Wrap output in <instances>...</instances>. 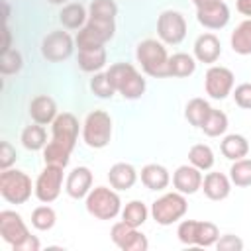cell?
<instances>
[{
  "label": "cell",
  "mask_w": 251,
  "mask_h": 251,
  "mask_svg": "<svg viewBox=\"0 0 251 251\" xmlns=\"http://www.w3.org/2000/svg\"><path fill=\"white\" fill-rule=\"evenodd\" d=\"M73 49H75V41L63 29H55L47 33L41 41V55L51 63H61L69 59L73 55Z\"/></svg>",
  "instance_id": "13"
},
{
  "label": "cell",
  "mask_w": 251,
  "mask_h": 251,
  "mask_svg": "<svg viewBox=\"0 0 251 251\" xmlns=\"http://www.w3.org/2000/svg\"><path fill=\"white\" fill-rule=\"evenodd\" d=\"M220 149H222V155H224L226 159L237 161V159H243V157L249 153V143H247V139H245L243 135H239V133H229V135L224 137Z\"/></svg>",
  "instance_id": "25"
},
{
  "label": "cell",
  "mask_w": 251,
  "mask_h": 251,
  "mask_svg": "<svg viewBox=\"0 0 251 251\" xmlns=\"http://www.w3.org/2000/svg\"><path fill=\"white\" fill-rule=\"evenodd\" d=\"M229 180L235 186H251V159H237L229 169Z\"/></svg>",
  "instance_id": "34"
},
{
  "label": "cell",
  "mask_w": 251,
  "mask_h": 251,
  "mask_svg": "<svg viewBox=\"0 0 251 251\" xmlns=\"http://www.w3.org/2000/svg\"><path fill=\"white\" fill-rule=\"evenodd\" d=\"M22 145L29 151H39L47 145V133H45V127L41 124H33V126H27L24 127L22 131Z\"/></svg>",
  "instance_id": "29"
},
{
  "label": "cell",
  "mask_w": 251,
  "mask_h": 251,
  "mask_svg": "<svg viewBox=\"0 0 251 251\" xmlns=\"http://www.w3.org/2000/svg\"><path fill=\"white\" fill-rule=\"evenodd\" d=\"M157 35L167 45H178L186 35V20L176 10H165L157 20Z\"/></svg>",
  "instance_id": "12"
},
{
  "label": "cell",
  "mask_w": 251,
  "mask_h": 251,
  "mask_svg": "<svg viewBox=\"0 0 251 251\" xmlns=\"http://www.w3.org/2000/svg\"><path fill=\"white\" fill-rule=\"evenodd\" d=\"M235 8H237L239 14L247 16V18L251 20V0H237V2H235Z\"/></svg>",
  "instance_id": "42"
},
{
  "label": "cell",
  "mask_w": 251,
  "mask_h": 251,
  "mask_svg": "<svg viewBox=\"0 0 251 251\" xmlns=\"http://www.w3.org/2000/svg\"><path fill=\"white\" fill-rule=\"evenodd\" d=\"M194 4H196V8H200V6H206V4H210V2H214V0H192Z\"/></svg>",
  "instance_id": "43"
},
{
  "label": "cell",
  "mask_w": 251,
  "mask_h": 251,
  "mask_svg": "<svg viewBox=\"0 0 251 251\" xmlns=\"http://www.w3.org/2000/svg\"><path fill=\"white\" fill-rule=\"evenodd\" d=\"M65 190L75 200L86 198V194L92 190V173H90V169L88 167H75L67 176Z\"/></svg>",
  "instance_id": "18"
},
{
  "label": "cell",
  "mask_w": 251,
  "mask_h": 251,
  "mask_svg": "<svg viewBox=\"0 0 251 251\" xmlns=\"http://www.w3.org/2000/svg\"><path fill=\"white\" fill-rule=\"evenodd\" d=\"M63 169L59 165H45V169L39 173L37 180H35V196L39 202L49 204L53 200H57V196L61 194V186H63Z\"/></svg>",
  "instance_id": "11"
},
{
  "label": "cell",
  "mask_w": 251,
  "mask_h": 251,
  "mask_svg": "<svg viewBox=\"0 0 251 251\" xmlns=\"http://www.w3.org/2000/svg\"><path fill=\"white\" fill-rule=\"evenodd\" d=\"M57 222V216H55V210L51 206H37L33 212H31V226L39 231H47L55 226Z\"/></svg>",
  "instance_id": "35"
},
{
  "label": "cell",
  "mask_w": 251,
  "mask_h": 251,
  "mask_svg": "<svg viewBox=\"0 0 251 251\" xmlns=\"http://www.w3.org/2000/svg\"><path fill=\"white\" fill-rule=\"evenodd\" d=\"M188 161H190V165H194L196 169L208 171V169L214 167V151H212L208 145H204V143H196V145H192L190 151H188Z\"/></svg>",
  "instance_id": "32"
},
{
  "label": "cell",
  "mask_w": 251,
  "mask_h": 251,
  "mask_svg": "<svg viewBox=\"0 0 251 251\" xmlns=\"http://www.w3.org/2000/svg\"><path fill=\"white\" fill-rule=\"evenodd\" d=\"M118 14V6L114 0H92L90 2V14L92 18H104V20H114Z\"/></svg>",
  "instance_id": "38"
},
{
  "label": "cell",
  "mask_w": 251,
  "mask_h": 251,
  "mask_svg": "<svg viewBox=\"0 0 251 251\" xmlns=\"http://www.w3.org/2000/svg\"><path fill=\"white\" fill-rule=\"evenodd\" d=\"M141 182L149 190H165L171 182V176H169V171L163 165L149 163L141 169Z\"/></svg>",
  "instance_id": "24"
},
{
  "label": "cell",
  "mask_w": 251,
  "mask_h": 251,
  "mask_svg": "<svg viewBox=\"0 0 251 251\" xmlns=\"http://www.w3.org/2000/svg\"><path fill=\"white\" fill-rule=\"evenodd\" d=\"M76 137H78V120L69 112L59 114L53 122V139L43 147L45 165L67 167Z\"/></svg>",
  "instance_id": "1"
},
{
  "label": "cell",
  "mask_w": 251,
  "mask_h": 251,
  "mask_svg": "<svg viewBox=\"0 0 251 251\" xmlns=\"http://www.w3.org/2000/svg\"><path fill=\"white\" fill-rule=\"evenodd\" d=\"M104 65H106V47L104 45L78 49V67L84 73H98Z\"/></svg>",
  "instance_id": "23"
},
{
  "label": "cell",
  "mask_w": 251,
  "mask_h": 251,
  "mask_svg": "<svg viewBox=\"0 0 251 251\" xmlns=\"http://www.w3.org/2000/svg\"><path fill=\"white\" fill-rule=\"evenodd\" d=\"M196 18L208 29H222L229 22V8L224 0H214L206 6L196 8Z\"/></svg>",
  "instance_id": "16"
},
{
  "label": "cell",
  "mask_w": 251,
  "mask_h": 251,
  "mask_svg": "<svg viewBox=\"0 0 251 251\" xmlns=\"http://www.w3.org/2000/svg\"><path fill=\"white\" fill-rule=\"evenodd\" d=\"M14 161H16V149L12 147L10 141H2L0 143V167H2V171L10 169V165Z\"/></svg>",
  "instance_id": "41"
},
{
  "label": "cell",
  "mask_w": 251,
  "mask_h": 251,
  "mask_svg": "<svg viewBox=\"0 0 251 251\" xmlns=\"http://www.w3.org/2000/svg\"><path fill=\"white\" fill-rule=\"evenodd\" d=\"M200 129H202L208 137H218V135L226 133V129H227V116H226L222 110L212 108Z\"/></svg>",
  "instance_id": "31"
},
{
  "label": "cell",
  "mask_w": 251,
  "mask_h": 251,
  "mask_svg": "<svg viewBox=\"0 0 251 251\" xmlns=\"http://www.w3.org/2000/svg\"><path fill=\"white\" fill-rule=\"evenodd\" d=\"M188 210V202L182 192H167L151 206V216L159 226H171L178 222Z\"/></svg>",
  "instance_id": "8"
},
{
  "label": "cell",
  "mask_w": 251,
  "mask_h": 251,
  "mask_svg": "<svg viewBox=\"0 0 251 251\" xmlns=\"http://www.w3.org/2000/svg\"><path fill=\"white\" fill-rule=\"evenodd\" d=\"M122 210V200L116 190L96 186L86 194V212L96 220H114Z\"/></svg>",
  "instance_id": "5"
},
{
  "label": "cell",
  "mask_w": 251,
  "mask_h": 251,
  "mask_svg": "<svg viewBox=\"0 0 251 251\" xmlns=\"http://www.w3.org/2000/svg\"><path fill=\"white\" fill-rule=\"evenodd\" d=\"M112 86L127 100H137L145 92V78L137 73L131 63H114L106 71Z\"/></svg>",
  "instance_id": "3"
},
{
  "label": "cell",
  "mask_w": 251,
  "mask_h": 251,
  "mask_svg": "<svg viewBox=\"0 0 251 251\" xmlns=\"http://www.w3.org/2000/svg\"><path fill=\"white\" fill-rule=\"evenodd\" d=\"M233 100L239 108L243 110H251V84L249 82H243L239 86H235L233 90Z\"/></svg>",
  "instance_id": "39"
},
{
  "label": "cell",
  "mask_w": 251,
  "mask_h": 251,
  "mask_svg": "<svg viewBox=\"0 0 251 251\" xmlns=\"http://www.w3.org/2000/svg\"><path fill=\"white\" fill-rule=\"evenodd\" d=\"M0 194L10 204H24L31 196V178L24 171L4 169L0 173Z\"/></svg>",
  "instance_id": "7"
},
{
  "label": "cell",
  "mask_w": 251,
  "mask_h": 251,
  "mask_svg": "<svg viewBox=\"0 0 251 251\" xmlns=\"http://www.w3.org/2000/svg\"><path fill=\"white\" fill-rule=\"evenodd\" d=\"M231 49L239 55H251V20L241 22L231 33Z\"/></svg>",
  "instance_id": "28"
},
{
  "label": "cell",
  "mask_w": 251,
  "mask_h": 251,
  "mask_svg": "<svg viewBox=\"0 0 251 251\" xmlns=\"http://www.w3.org/2000/svg\"><path fill=\"white\" fill-rule=\"evenodd\" d=\"M216 247H218V251H241V249H243V241H241L237 235L227 233V235L218 237Z\"/></svg>",
  "instance_id": "40"
},
{
  "label": "cell",
  "mask_w": 251,
  "mask_h": 251,
  "mask_svg": "<svg viewBox=\"0 0 251 251\" xmlns=\"http://www.w3.org/2000/svg\"><path fill=\"white\" fill-rule=\"evenodd\" d=\"M202 173L194 165H180L173 175V184L182 194H194L202 188Z\"/></svg>",
  "instance_id": "17"
},
{
  "label": "cell",
  "mask_w": 251,
  "mask_h": 251,
  "mask_svg": "<svg viewBox=\"0 0 251 251\" xmlns=\"http://www.w3.org/2000/svg\"><path fill=\"white\" fill-rule=\"evenodd\" d=\"M233 73L227 69V67H222V65H212L208 71H206V76H204V88H206V94L214 100H224L227 94H231L233 90Z\"/></svg>",
  "instance_id": "14"
},
{
  "label": "cell",
  "mask_w": 251,
  "mask_h": 251,
  "mask_svg": "<svg viewBox=\"0 0 251 251\" xmlns=\"http://www.w3.org/2000/svg\"><path fill=\"white\" fill-rule=\"evenodd\" d=\"M114 31H116L114 20H104V18L88 16V22L78 29V35H76L75 41H76L78 49L104 45L106 41H110L114 37Z\"/></svg>",
  "instance_id": "10"
},
{
  "label": "cell",
  "mask_w": 251,
  "mask_h": 251,
  "mask_svg": "<svg viewBox=\"0 0 251 251\" xmlns=\"http://www.w3.org/2000/svg\"><path fill=\"white\" fill-rule=\"evenodd\" d=\"M90 90L98 96V98H112L116 94V88L112 86L110 78L106 73H96L90 80Z\"/></svg>",
  "instance_id": "37"
},
{
  "label": "cell",
  "mask_w": 251,
  "mask_h": 251,
  "mask_svg": "<svg viewBox=\"0 0 251 251\" xmlns=\"http://www.w3.org/2000/svg\"><path fill=\"white\" fill-rule=\"evenodd\" d=\"M22 65H24V61H22L20 51H16V49L2 51V57H0V73L2 75H16V73H20Z\"/></svg>",
  "instance_id": "36"
},
{
  "label": "cell",
  "mask_w": 251,
  "mask_h": 251,
  "mask_svg": "<svg viewBox=\"0 0 251 251\" xmlns=\"http://www.w3.org/2000/svg\"><path fill=\"white\" fill-rule=\"evenodd\" d=\"M0 235L14 251H39V239L29 233L22 216L14 210L0 212Z\"/></svg>",
  "instance_id": "2"
},
{
  "label": "cell",
  "mask_w": 251,
  "mask_h": 251,
  "mask_svg": "<svg viewBox=\"0 0 251 251\" xmlns=\"http://www.w3.org/2000/svg\"><path fill=\"white\" fill-rule=\"evenodd\" d=\"M222 55V43L214 33H202L194 43V57L200 63L212 65Z\"/></svg>",
  "instance_id": "19"
},
{
  "label": "cell",
  "mask_w": 251,
  "mask_h": 251,
  "mask_svg": "<svg viewBox=\"0 0 251 251\" xmlns=\"http://www.w3.org/2000/svg\"><path fill=\"white\" fill-rule=\"evenodd\" d=\"M29 116L35 124H41V126H47V124H53L55 118L59 116L57 114V104L51 96L47 94H41V96H35L29 104Z\"/></svg>",
  "instance_id": "20"
},
{
  "label": "cell",
  "mask_w": 251,
  "mask_h": 251,
  "mask_svg": "<svg viewBox=\"0 0 251 251\" xmlns=\"http://www.w3.org/2000/svg\"><path fill=\"white\" fill-rule=\"evenodd\" d=\"M47 2H51V4H65V2H69V0H47Z\"/></svg>",
  "instance_id": "44"
},
{
  "label": "cell",
  "mask_w": 251,
  "mask_h": 251,
  "mask_svg": "<svg viewBox=\"0 0 251 251\" xmlns=\"http://www.w3.org/2000/svg\"><path fill=\"white\" fill-rule=\"evenodd\" d=\"M137 63L141 65L143 73L155 78H165L169 76V55L163 43L157 39H145L137 45L135 51Z\"/></svg>",
  "instance_id": "4"
},
{
  "label": "cell",
  "mask_w": 251,
  "mask_h": 251,
  "mask_svg": "<svg viewBox=\"0 0 251 251\" xmlns=\"http://www.w3.org/2000/svg\"><path fill=\"white\" fill-rule=\"evenodd\" d=\"M110 235H112V241L122 251H147V247H149L147 237L141 231H137V227L126 224L124 220L112 226Z\"/></svg>",
  "instance_id": "15"
},
{
  "label": "cell",
  "mask_w": 251,
  "mask_h": 251,
  "mask_svg": "<svg viewBox=\"0 0 251 251\" xmlns=\"http://www.w3.org/2000/svg\"><path fill=\"white\" fill-rule=\"evenodd\" d=\"M178 239L184 245H198V247H210L216 245L220 237V229L212 222H196V220H184L178 224L176 229Z\"/></svg>",
  "instance_id": "9"
},
{
  "label": "cell",
  "mask_w": 251,
  "mask_h": 251,
  "mask_svg": "<svg viewBox=\"0 0 251 251\" xmlns=\"http://www.w3.org/2000/svg\"><path fill=\"white\" fill-rule=\"evenodd\" d=\"M196 71V61L188 53H175L169 57V76H190Z\"/></svg>",
  "instance_id": "27"
},
{
  "label": "cell",
  "mask_w": 251,
  "mask_h": 251,
  "mask_svg": "<svg viewBox=\"0 0 251 251\" xmlns=\"http://www.w3.org/2000/svg\"><path fill=\"white\" fill-rule=\"evenodd\" d=\"M108 180L114 190H129L137 180V173L129 163H116L110 167Z\"/></svg>",
  "instance_id": "22"
},
{
  "label": "cell",
  "mask_w": 251,
  "mask_h": 251,
  "mask_svg": "<svg viewBox=\"0 0 251 251\" xmlns=\"http://www.w3.org/2000/svg\"><path fill=\"white\" fill-rule=\"evenodd\" d=\"M147 214H149V212H147V206H145L143 202L131 200V202H127L126 208L122 210V220H124L126 224L133 226V227H139V226L145 224Z\"/></svg>",
  "instance_id": "33"
},
{
  "label": "cell",
  "mask_w": 251,
  "mask_h": 251,
  "mask_svg": "<svg viewBox=\"0 0 251 251\" xmlns=\"http://www.w3.org/2000/svg\"><path fill=\"white\" fill-rule=\"evenodd\" d=\"M112 137V118L104 110H94L86 116L82 126V139L92 149H102Z\"/></svg>",
  "instance_id": "6"
},
{
  "label": "cell",
  "mask_w": 251,
  "mask_h": 251,
  "mask_svg": "<svg viewBox=\"0 0 251 251\" xmlns=\"http://www.w3.org/2000/svg\"><path fill=\"white\" fill-rule=\"evenodd\" d=\"M202 190L210 200H224L231 192V180L224 173H208L202 180Z\"/></svg>",
  "instance_id": "21"
},
{
  "label": "cell",
  "mask_w": 251,
  "mask_h": 251,
  "mask_svg": "<svg viewBox=\"0 0 251 251\" xmlns=\"http://www.w3.org/2000/svg\"><path fill=\"white\" fill-rule=\"evenodd\" d=\"M212 106L204 100V98H192L188 104H186V110H184V116L188 120V124H192L194 127H202L204 120L208 118Z\"/></svg>",
  "instance_id": "30"
},
{
  "label": "cell",
  "mask_w": 251,
  "mask_h": 251,
  "mask_svg": "<svg viewBox=\"0 0 251 251\" xmlns=\"http://www.w3.org/2000/svg\"><path fill=\"white\" fill-rule=\"evenodd\" d=\"M59 20H61L63 27H67V29H80L86 22V10H84L82 4L71 2V4L63 6V10L59 14Z\"/></svg>",
  "instance_id": "26"
}]
</instances>
